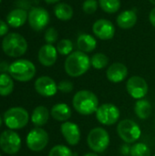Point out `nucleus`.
<instances>
[{
    "instance_id": "nucleus-44",
    "label": "nucleus",
    "mask_w": 155,
    "mask_h": 156,
    "mask_svg": "<svg viewBox=\"0 0 155 156\" xmlns=\"http://www.w3.org/2000/svg\"><path fill=\"white\" fill-rule=\"evenodd\" d=\"M153 156H155V155H153Z\"/></svg>"
},
{
    "instance_id": "nucleus-2",
    "label": "nucleus",
    "mask_w": 155,
    "mask_h": 156,
    "mask_svg": "<svg viewBox=\"0 0 155 156\" xmlns=\"http://www.w3.org/2000/svg\"><path fill=\"white\" fill-rule=\"evenodd\" d=\"M72 105L77 112L81 115H91L99 108V100L95 93L83 90L78 91L72 100Z\"/></svg>"
},
{
    "instance_id": "nucleus-36",
    "label": "nucleus",
    "mask_w": 155,
    "mask_h": 156,
    "mask_svg": "<svg viewBox=\"0 0 155 156\" xmlns=\"http://www.w3.org/2000/svg\"><path fill=\"white\" fill-rule=\"evenodd\" d=\"M9 67H10V65L7 62L0 63V72H1V74L8 72L9 71Z\"/></svg>"
},
{
    "instance_id": "nucleus-9",
    "label": "nucleus",
    "mask_w": 155,
    "mask_h": 156,
    "mask_svg": "<svg viewBox=\"0 0 155 156\" xmlns=\"http://www.w3.org/2000/svg\"><path fill=\"white\" fill-rule=\"evenodd\" d=\"M48 133L39 127L31 130L26 136V145L33 152H40L48 144Z\"/></svg>"
},
{
    "instance_id": "nucleus-38",
    "label": "nucleus",
    "mask_w": 155,
    "mask_h": 156,
    "mask_svg": "<svg viewBox=\"0 0 155 156\" xmlns=\"http://www.w3.org/2000/svg\"><path fill=\"white\" fill-rule=\"evenodd\" d=\"M44 1L48 4H56V3L59 2L60 0H44Z\"/></svg>"
},
{
    "instance_id": "nucleus-34",
    "label": "nucleus",
    "mask_w": 155,
    "mask_h": 156,
    "mask_svg": "<svg viewBox=\"0 0 155 156\" xmlns=\"http://www.w3.org/2000/svg\"><path fill=\"white\" fill-rule=\"evenodd\" d=\"M7 32H8V26H7V24L5 21L0 19V37H4V36H6Z\"/></svg>"
},
{
    "instance_id": "nucleus-40",
    "label": "nucleus",
    "mask_w": 155,
    "mask_h": 156,
    "mask_svg": "<svg viewBox=\"0 0 155 156\" xmlns=\"http://www.w3.org/2000/svg\"><path fill=\"white\" fill-rule=\"evenodd\" d=\"M151 4H153V5H155V0H149Z\"/></svg>"
},
{
    "instance_id": "nucleus-22",
    "label": "nucleus",
    "mask_w": 155,
    "mask_h": 156,
    "mask_svg": "<svg viewBox=\"0 0 155 156\" xmlns=\"http://www.w3.org/2000/svg\"><path fill=\"white\" fill-rule=\"evenodd\" d=\"M49 118V112L45 106H37L34 109L31 115V122L37 127L45 125Z\"/></svg>"
},
{
    "instance_id": "nucleus-30",
    "label": "nucleus",
    "mask_w": 155,
    "mask_h": 156,
    "mask_svg": "<svg viewBox=\"0 0 155 156\" xmlns=\"http://www.w3.org/2000/svg\"><path fill=\"white\" fill-rule=\"evenodd\" d=\"M48 156H73V153L69 147L62 144H58L54 146L49 151Z\"/></svg>"
},
{
    "instance_id": "nucleus-14",
    "label": "nucleus",
    "mask_w": 155,
    "mask_h": 156,
    "mask_svg": "<svg viewBox=\"0 0 155 156\" xmlns=\"http://www.w3.org/2000/svg\"><path fill=\"white\" fill-rule=\"evenodd\" d=\"M35 90L36 91L44 97L54 96L58 90V84L55 80L48 76H42L36 80L35 81Z\"/></svg>"
},
{
    "instance_id": "nucleus-7",
    "label": "nucleus",
    "mask_w": 155,
    "mask_h": 156,
    "mask_svg": "<svg viewBox=\"0 0 155 156\" xmlns=\"http://www.w3.org/2000/svg\"><path fill=\"white\" fill-rule=\"evenodd\" d=\"M29 120L27 112L20 107H14L7 110L4 114V121L10 130H19L24 128Z\"/></svg>"
},
{
    "instance_id": "nucleus-17",
    "label": "nucleus",
    "mask_w": 155,
    "mask_h": 156,
    "mask_svg": "<svg viewBox=\"0 0 155 156\" xmlns=\"http://www.w3.org/2000/svg\"><path fill=\"white\" fill-rule=\"evenodd\" d=\"M38 61L45 67L53 66L58 58L57 48L50 44H46L42 46L37 54Z\"/></svg>"
},
{
    "instance_id": "nucleus-29",
    "label": "nucleus",
    "mask_w": 155,
    "mask_h": 156,
    "mask_svg": "<svg viewBox=\"0 0 155 156\" xmlns=\"http://www.w3.org/2000/svg\"><path fill=\"white\" fill-rule=\"evenodd\" d=\"M131 156H151V150L145 144L136 143L131 148Z\"/></svg>"
},
{
    "instance_id": "nucleus-31",
    "label": "nucleus",
    "mask_w": 155,
    "mask_h": 156,
    "mask_svg": "<svg viewBox=\"0 0 155 156\" xmlns=\"http://www.w3.org/2000/svg\"><path fill=\"white\" fill-rule=\"evenodd\" d=\"M99 6V2L97 0H85L82 4V9L84 13L88 15L94 14Z\"/></svg>"
},
{
    "instance_id": "nucleus-1",
    "label": "nucleus",
    "mask_w": 155,
    "mask_h": 156,
    "mask_svg": "<svg viewBox=\"0 0 155 156\" xmlns=\"http://www.w3.org/2000/svg\"><path fill=\"white\" fill-rule=\"evenodd\" d=\"M90 58L82 51H73L69 54L64 63L66 73L72 77L78 78L84 75L90 67Z\"/></svg>"
},
{
    "instance_id": "nucleus-13",
    "label": "nucleus",
    "mask_w": 155,
    "mask_h": 156,
    "mask_svg": "<svg viewBox=\"0 0 155 156\" xmlns=\"http://www.w3.org/2000/svg\"><path fill=\"white\" fill-rule=\"evenodd\" d=\"M92 32L96 37L101 40H110L115 35V27L110 20L100 18L92 25Z\"/></svg>"
},
{
    "instance_id": "nucleus-26",
    "label": "nucleus",
    "mask_w": 155,
    "mask_h": 156,
    "mask_svg": "<svg viewBox=\"0 0 155 156\" xmlns=\"http://www.w3.org/2000/svg\"><path fill=\"white\" fill-rule=\"evenodd\" d=\"M99 5L104 12L114 14L121 8V0H99Z\"/></svg>"
},
{
    "instance_id": "nucleus-5",
    "label": "nucleus",
    "mask_w": 155,
    "mask_h": 156,
    "mask_svg": "<svg viewBox=\"0 0 155 156\" xmlns=\"http://www.w3.org/2000/svg\"><path fill=\"white\" fill-rule=\"evenodd\" d=\"M117 133L120 138L125 144H134L137 142L142 134V130L137 122L132 120H122L118 123Z\"/></svg>"
},
{
    "instance_id": "nucleus-23",
    "label": "nucleus",
    "mask_w": 155,
    "mask_h": 156,
    "mask_svg": "<svg viewBox=\"0 0 155 156\" xmlns=\"http://www.w3.org/2000/svg\"><path fill=\"white\" fill-rule=\"evenodd\" d=\"M54 14L58 19L61 21H68L73 17L74 11L70 5L67 3H58L54 6Z\"/></svg>"
},
{
    "instance_id": "nucleus-33",
    "label": "nucleus",
    "mask_w": 155,
    "mask_h": 156,
    "mask_svg": "<svg viewBox=\"0 0 155 156\" xmlns=\"http://www.w3.org/2000/svg\"><path fill=\"white\" fill-rule=\"evenodd\" d=\"M73 89H74V85H73L72 81L68 80H61L58 84V90L63 93H69L73 90Z\"/></svg>"
},
{
    "instance_id": "nucleus-27",
    "label": "nucleus",
    "mask_w": 155,
    "mask_h": 156,
    "mask_svg": "<svg viewBox=\"0 0 155 156\" xmlns=\"http://www.w3.org/2000/svg\"><path fill=\"white\" fill-rule=\"evenodd\" d=\"M109 64V58L103 53H96L90 58V65L96 69H102Z\"/></svg>"
},
{
    "instance_id": "nucleus-41",
    "label": "nucleus",
    "mask_w": 155,
    "mask_h": 156,
    "mask_svg": "<svg viewBox=\"0 0 155 156\" xmlns=\"http://www.w3.org/2000/svg\"><path fill=\"white\" fill-rule=\"evenodd\" d=\"M1 125H2V119H1V117H0V127H1Z\"/></svg>"
},
{
    "instance_id": "nucleus-35",
    "label": "nucleus",
    "mask_w": 155,
    "mask_h": 156,
    "mask_svg": "<svg viewBox=\"0 0 155 156\" xmlns=\"http://www.w3.org/2000/svg\"><path fill=\"white\" fill-rule=\"evenodd\" d=\"M131 148H132V147L129 146L128 144H123V145L122 146V148H121V153H122V154L125 156L131 155Z\"/></svg>"
},
{
    "instance_id": "nucleus-16",
    "label": "nucleus",
    "mask_w": 155,
    "mask_h": 156,
    "mask_svg": "<svg viewBox=\"0 0 155 156\" xmlns=\"http://www.w3.org/2000/svg\"><path fill=\"white\" fill-rule=\"evenodd\" d=\"M107 79L112 83H120L123 81L128 76L127 67L121 62L112 63L106 71Z\"/></svg>"
},
{
    "instance_id": "nucleus-12",
    "label": "nucleus",
    "mask_w": 155,
    "mask_h": 156,
    "mask_svg": "<svg viewBox=\"0 0 155 156\" xmlns=\"http://www.w3.org/2000/svg\"><path fill=\"white\" fill-rule=\"evenodd\" d=\"M49 14L43 7H33L28 12V24L35 31H41L49 23Z\"/></svg>"
},
{
    "instance_id": "nucleus-18",
    "label": "nucleus",
    "mask_w": 155,
    "mask_h": 156,
    "mask_svg": "<svg viewBox=\"0 0 155 156\" xmlns=\"http://www.w3.org/2000/svg\"><path fill=\"white\" fill-rule=\"evenodd\" d=\"M28 17V13L24 8H16L9 12L6 16L7 24L12 27H22Z\"/></svg>"
},
{
    "instance_id": "nucleus-10",
    "label": "nucleus",
    "mask_w": 155,
    "mask_h": 156,
    "mask_svg": "<svg viewBox=\"0 0 155 156\" xmlns=\"http://www.w3.org/2000/svg\"><path fill=\"white\" fill-rule=\"evenodd\" d=\"M21 147V139L13 130L4 131L0 135V148L7 154H16Z\"/></svg>"
},
{
    "instance_id": "nucleus-42",
    "label": "nucleus",
    "mask_w": 155,
    "mask_h": 156,
    "mask_svg": "<svg viewBox=\"0 0 155 156\" xmlns=\"http://www.w3.org/2000/svg\"><path fill=\"white\" fill-rule=\"evenodd\" d=\"M1 1H2V0H0V3H1Z\"/></svg>"
},
{
    "instance_id": "nucleus-20",
    "label": "nucleus",
    "mask_w": 155,
    "mask_h": 156,
    "mask_svg": "<svg viewBox=\"0 0 155 156\" xmlns=\"http://www.w3.org/2000/svg\"><path fill=\"white\" fill-rule=\"evenodd\" d=\"M77 46L79 51L84 53L92 52L97 47V40L94 36L90 34H81L77 38Z\"/></svg>"
},
{
    "instance_id": "nucleus-4",
    "label": "nucleus",
    "mask_w": 155,
    "mask_h": 156,
    "mask_svg": "<svg viewBox=\"0 0 155 156\" xmlns=\"http://www.w3.org/2000/svg\"><path fill=\"white\" fill-rule=\"evenodd\" d=\"M8 72L12 79L26 82L31 80L36 75V67L27 59H18L10 64Z\"/></svg>"
},
{
    "instance_id": "nucleus-39",
    "label": "nucleus",
    "mask_w": 155,
    "mask_h": 156,
    "mask_svg": "<svg viewBox=\"0 0 155 156\" xmlns=\"http://www.w3.org/2000/svg\"><path fill=\"white\" fill-rule=\"evenodd\" d=\"M83 156H99L96 153H87L85 154Z\"/></svg>"
},
{
    "instance_id": "nucleus-24",
    "label": "nucleus",
    "mask_w": 155,
    "mask_h": 156,
    "mask_svg": "<svg viewBox=\"0 0 155 156\" xmlns=\"http://www.w3.org/2000/svg\"><path fill=\"white\" fill-rule=\"evenodd\" d=\"M134 112L138 118L146 120L152 114V105L147 100H138L134 106Z\"/></svg>"
},
{
    "instance_id": "nucleus-21",
    "label": "nucleus",
    "mask_w": 155,
    "mask_h": 156,
    "mask_svg": "<svg viewBox=\"0 0 155 156\" xmlns=\"http://www.w3.org/2000/svg\"><path fill=\"white\" fill-rule=\"evenodd\" d=\"M52 118L58 122H68L71 117L72 112L70 107L66 103H57L55 104L50 111Z\"/></svg>"
},
{
    "instance_id": "nucleus-8",
    "label": "nucleus",
    "mask_w": 155,
    "mask_h": 156,
    "mask_svg": "<svg viewBox=\"0 0 155 156\" xmlns=\"http://www.w3.org/2000/svg\"><path fill=\"white\" fill-rule=\"evenodd\" d=\"M96 118L103 125H113L120 118V110L113 103H104L99 106L96 112Z\"/></svg>"
},
{
    "instance_id": "nucleus-32",
    "label": "nucleus",
    "mask_w": 155,
    "mask_h": 156,
    "mask_svg": "<svg viewBox=\"0 0 155 156\" xmlns=\"http://www.w3.org/2000/svg\"><path fill=\"white\" fill-rule=\"evenodd\" d=\"M45 40L47 42V44H50L52 45L53 43L57 42L58 37V31L56 30L55 27H48L47 28L46 32H45Z\"/></svg>"
},
{
    "instance_id": "nucleus-37",
    "label": "nucleus",
    "mask_w": 155,
    "mask_h": 156,
    "mask_svg": "<svg viewBox=\"0 0 155 156\" xmlns=\"http://www.w3.org/2000/svg\"><path fill=\"white\" fill-rule=\"evenodd\" d=\"M149 20H150V23L152 24V26L155 27V7H153L150 14H149Z\"/></svg>"
},
{
    "instance_id": "nucleus-3",
    "label": "nucleus",
    "mask_w": 155,
    "mask_h": 156,
    "mask_svg": "<svg viewBox=\"0 0 155 156\" xmlns=\"http://www.w3.org/2000/svg\"><path fill=\"white\" fill-rule=\"evenodd\" d=\"M2 49L5 55L12 58L23 56L27 49L26 38L18 33H9L3 38Z\"/></svg>"
},
{
    "instance_id": "nucleus-19",
    "label": "nucleus",
    "mask_w": 155,
    "mask_h": 156,
    "mask_svg": "<svg viewBox=\"0 0 155 156\" xmlns=\"http://www.w3.org/2000/svg\"><path fill=\"white\" fill-rule=\"evenodd\" d=\"M138 16L134 10H125L118 15L116 18L117 25L122 29H130L137 23Z\"/></svg>"
},
{
    "instance_id": "nucleus-28",
    "label": "nucleus",
    "mask_w": 155,
    "mask_h": 156,
    "mask_svg": "<svg viewBox=\"0 0 155 156\" xmlns=\"http://www.w3.org/2000/svg\"><path fill=\"white\" fill-rule=\"evenodd\" d=\"M56 48L58 50V53H59L60 55L69 56L73 52V43L70 39L64 38L57 43Z\"/></svg>"
},
{
    "instance_id": "nucleus-11",
    "label": "nucleus",
    "mask_w": 155,
    "mask_h": 156,
    "mask_svg": "<svg viewBox=\"0 0 155 156\" xmlns=\"http://www.w3.org/2000/svg\"><path fill=\"white\" fill-rule=\"evenodd\" d=\"M126 90L129 95L135 100L143 99L148 93V83L140 76H132L126 82Z\"/></svg>"
},
{
    "instance_id": "nucleus-25",
    "label": "nucleus",
    "mask_w": 155,
    "mask_h": 156,
    "mask_svg": "<svg viewBox=\"0 0 155 156\" xmlns=\"http://www.w3.org/2000/svg\"><path fill=\"white\" fill-rule=\"evenodd\" d=\"M14 90V81L12 77L6 73L0 74V95L7 96L12 93Z\"/></svg>"
},
{
    "instance_id": "nucleus-43",
    "label": "nucleus",
    "mask_w": 155,
    "mask_h": 156,
    "mask_svg": "<svg viewBox=\"0 0 155 156\" xmlns=\"http://www.w3.org/2000/svg\"><path fill=\"white\" fill-rule=\"evenodd\" d=\"M0 156H1V154H0Z\"/></svg>"
},
{
    "instance_id": "nucleus-6",
    "label": "nucleus",
    "mask_w": 155,
    "mask_h": 156,
    "mask_svg": "<svg viewBox=\"0 0 155 156\" xmlns=\"http://www.w3.org/2000/svg\"><path fill=\"white\" fill-rule=\"evenodd\" d=\"M110 142L111 139L108 132L101 127L92 129L87 137L88 145L94 153H103L109 147Z\"/></svg>"
},
{
    "instance_id": "nucleus-15",
    "label": "nucleus",
    "mask_w": 155,
    "mask_h": 156,
    "mask_svg": "<svg viewBox=\"0 0 155 156\" xmlns=\"http://www.w3.org/2000/svg\"><path fill=\"white\" fill-rule=\"evenodd\" d=\"M61 133L69 145H77L81 137L80 129L78 124L71 122H65L60 126Z\"/></svg>"
}]
</instances>
